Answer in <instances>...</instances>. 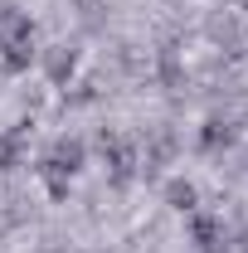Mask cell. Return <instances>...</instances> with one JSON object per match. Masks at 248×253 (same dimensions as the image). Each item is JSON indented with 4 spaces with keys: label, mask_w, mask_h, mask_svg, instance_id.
Listing matches in <instances>:
<instances>
[{
    "label": "cell",
    "mask_w": 248,
    "mask_h": 253,
    "mask_svg": "<svg viewBox=\"0 0 248 253\" xmlns=\"http://www.w3.org/2000/svg\"><path fill=\"white\" fill-rule=\"evenodd\" d=\"M39 63H44L54 88H68V78L78 73V49L73 44H49V49H39Z\"/></svg>",
    "instance_id": "cell-1"
},
{
    "label": "cell",
    "mask_w": 248,
    "mask_h": 253,
    "mask_svg": "<svg viewBox=\"0 0 248 253\" xmlns=\"http://www.w3.org/2000/svg\"><path fill=\"white\" fill-rule=\"evenodd\" d=\"M234 141H239L234 117H209V122L200 126V151H219V146H234Z\"/></svg>",
    "instance_id": "cell-2"
},
{
    "label": "cell",
    "mask_w": 248,
    "mask_h": 253,
    "mask_svg": "<svg viewBox=\"0 0 248 253\" xmlns=\"http://www.w3.org/2000/svg\"><path fill=\"white\" fill-rule=\"evenodd\" d=\"M49 161H54L59 170H68V175H78V170H83V161H88V146H83L78 136H59V141H54V151H49Z\"/></svg>",
    "instance_id": "cell-3"
},
{
    "label": "cell",
    "mask_w": 248,
    "mask_h": 253,
    "mask_svg": "<svg viewBox=\"0 0 248 253\" xmlns=\"http://www.w3.org/2000/svg\"><path fill=\"white\" fill-rule=\"evenodd\" d=\"M165 205H170V210H180V214H195V210H200V190L175 175V180L165 185Z\"/></svg>",
    "instance_id": "cell-4"
},
{
    "label": "cell",
    "mask_w": 248,
    "mask_h": 253,
    "mask_svg": "<svg viewBox=\"0 0 248 253\" xmlns=\"http://www.w3.org/2000/svg\"><path fill=\"white\" fill-rule=\"evenodd\" d=\"M25 156V136L20 131H0V170H15Z\"/></svg>",
    "instance_id": "cell-5"
}]
</instances>
